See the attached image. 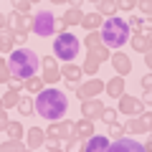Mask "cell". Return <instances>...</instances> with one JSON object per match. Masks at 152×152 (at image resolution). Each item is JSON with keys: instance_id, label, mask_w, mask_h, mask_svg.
<instances>
[{"instance_id": "45", "label": "cell", "mask_w": 152, "mask_h": 152, "mask_svg": "<svg viewBox=\"0 0 152 152\" xmlns=\"http://www.w3.org/2000/svg\"><path fill=\"white\" fill-rule=\"evenodd\" d=\"M3 28H8V15H3V13H0V31H3Z\"/></svg>"}, {"instance_id": "20", "label": "cell", "mask_w": 152, "mask_h": 152, "mask_svg": "<svg viewBox=\"0 0 152 152\" xmlns=\"http://www.w3.org/2000/svg\"><path fill=\"white\" fill-rule=\"evenodd\" d=\"M13 48H15V38H13V31H10V28H3V31H0V51L10 53Z\"/></svg>"}, {"instance_id": "13", "label": "cell", "mask_w": 152, "mask_h": 152, "mask_svg": "<svg viewBox=\"0 0 152 152\" xmlns=\"http://www.w3.org/2000/svg\"><path fill=\"white\" fill-rule=\"evenodd\" d=\"M109 61H112V66L117 69V74H119V76H127V74L132 71V61H129V56L122 53V51H114V53L109 56Z\"/></svg>"}, {"instance_id": "36", "label": "cell", "mask_w": 152, "mask_h": 152, "mask_svg": "<svg viewBox=\"0 0 152 152\" xmlns=\"http://www.w3.org/2000/svg\"><path fill=\"white\" fill-rule=\"evenodd\" d=\"M124 134V129H122V124H117V122H109V137L112 140H117V137Z\"/></svg>"}, {"instance_id": "37", "label": "cell", "mask_w": 152, "mask_h": 152, "mask_svg": "<svg viewBox=\"0 0 152 152\" xmlns=\"http://www.w3.org/2000/svg\"><path fill=\"white\" fill-rule=\"evenodd\" d=\"M137 8V0H117V10H132Z\"/></svg>"}, {"instance_id": "31", "label": "cell", "mask_w": 152, "mask_h": 152, "mask_svg": "<svg viewBox=\"0 0 152 152\" xmlns=\"http://www.w3.org/2000/svg\"><path fill=\"white\" fill-rule=\"evenodd\" d=\"M18 112L26 114V117H28V114H33V102L28 96H20V99H18Z\"/></svg>"}, {"instance_id": "19", "label": "cell", "mask_w": 152, "mask_h": 152, "mask_svg": "<svg viewBox=\"0 0 152 152\" xmlns=\"http://www.w3.org/2000/svg\"><path fill=\"white\" fill-rule=\"evenodd\" d=\"M132 46H134V51H140V53H147L150 51V33H134V36H129Z\"/></svg>"}, {"instance_id": "34", "label": "cell", "mask_w": 152, "mask_h": 152, "mask_svg": "<svg viewBox=\"0 0 152 152\" xmlns=\"http://www.w3.org/2000/svg\"><path fill=\"white\" fill-rule=\"evenodd\" d=\"M10 3L15 5L18 13H23V15H28V10H31V5H33L31 0H10Z\"/></svg>"}, {"instance_id": "40", "label": "cell", "mask_w": 152, "mask_h": 152, "mask_svg": "<svg viewBox=\"0 0 152 152\" xmlns=\"http://www.w3.org/2000/svg\"><path fill=\"white\" fill-rule=\"evenodd\" d=\"M10 31H13V28H10ZM13 38H15V43H23V41L28 38V31H13Z\"/></svg>"}, {"instance_id": "25", "label": "cell", "mask_w": 152, "mask_h": 152, "mask_svg": "<svg viewBox=\"0 0 152 152\" xmlns=\"http://www.w3.org/2000/svg\"><path fill=\"white\" fill-rule=\"evenodd\" d=\"M89 53H91L99 64L109 61V56H112V53H109V46H104V43H99V46H94V48H89Z\"/></svg>"}, {"instance_id": "50", "label": "cell", "mask_w": 152, "mask_h": 152, "mask_svg": "<svg viewBox=\"0 0 152 152\" xmlns=\"http://www.w3.org/2000/svg\"><path fill=\"white\" fill-rule=\"evenodd\" d=\"M0 107H3V99H0Z\"/></svg>"}, {"instance_id": "48", "label": "cell", "mask_w": 152, "mask_h": 152, "mask_svg": "<svg viewBox=\"0 0 152 152\" xmlns=\"http://www.w3.org/2000/svg\"><path fill=\"white\" fill-rule=\"evenodd\" d=\"M89 3H99V0H89Z\"/></svg>"}, {"instance_id": "35", "label": "cell", "mask_w": 152, "mask_h": 152, "mask_svg": "<svg viewBox=\"0 0 152 152\" xmlns=\"http://www.w3.org/2000/svg\"><path fill=\"white\" fill-rule=\"evenodd\" d=\"M41 147H46L48 152H56V150H61V140H53V137H46Z\"/></svg>"}, {"instance_id": "7", "label": "cell", "mask_w": 152, "mask_h": 152, "mask_svg": "<svg viewBox=\"0 0 152 152\" xmlns=\"http://www.w3.org/2000/svg\"><path fill=\"white\" fill-rule=\"evenodd\" d=\"M109 150L112 152H145L147 147L140 145L137 140H127V137L122 134V137H117L114 142H109Z\"/></svg>"}, {"instance_id": "44", "label": "cell", "mask_w": 152, "mask_h": 152, "mask_svg": "<svg viewBox=\"0 0 152 152\" xmlns=\"http://www.w3.org/2000/svg\"><path fill=\"white\" fill-rule=\"evenodd\" d=\"M142 89H145V91H150V86H152V79H150V74L145 76V79H142V84H140Z\"/></svg>"}, {"instance_id": "22", "label": "cell", "mask_w": 152, "mask_h": 152, "mask_svg": "<svg viewBox=\"0 0 152 152\" xmlns=\"http://www.w3.org/2000/svg\"><path fill=\"white\" fill-rule=\"evenodd\" d=\"M81 15H84L81 8H74V5H71L69 10L64 13V18H61V20H64V26H79V23H81Z\"/></svg>"}, {"instance_id": "30", "label": "cell", "mask_w": 152, "mask_h": 152, "mask_svg": "<svg viewBox=\"0 0 152 152\" xmlns=\"http://www.w3.org/2000/svg\"><path fill=\"white\" fill-rule=\"evenodd\" d=\"M5 132H8V137H13V140H23V124L20 122H8Z\"/></svg>"}, {"instance_id": "41", "label": "cell", "mask_w": 152, "mask_h": 152, "mask_svg": "<svg viewBox=\"0 0 152 152\" xmlns=\"http://www.w3.org/2000/svg\"><path fill=\"white\" fill-rule=\"evenodd\" d=\"M5 127H8V114H5V109L0 107V132H5Z\"/></svg>"}, {"instance_id": "17", "label": "cell", "mask_w": 152, "mask_h": 152, "mask_svg": "<svg viewBox=\"0 0 152 152\" xmlns=\"http://www.w3.org/2000/svg\"><path fill=\"white\" fill-rule=\"evenodd\" d=\"M104 91H107L109 96L119 99L122 94H124V79H122L119 74H117V76H114V79H112V81H107V84H104Z\"/></svg>"}, {"instance_id": "3", "label": "cell", "mask_w": 152, "mask_h": 152, "mask_svg": "<svg viewBox=\"0 0 152 152\" xmlns=\"http://www.w3.org/2000/svg\"><path fill=\"white\" fill-rule=\"evenodd\" d=\"M8 66H10L13 79H20V81H26L28 76H33V74L38 71L41 61H38V56L33 53L31 48H13L10 56H8Z\"/></svg>"}, {"instance_id": "26", "label": "cell", "mask_w": 152, "mask_h": 152, "mask_svg": "<svg viewBox=\"0 0 152 152\" xmlns=\"http://www.w3.org/2000/svg\"><path fill=\"white\" fill-rule=\"evenodd\" d=\"M23 84H26V89H28V91H31V94H38V91H41V89L46 86V81H43V79H38L36 74H33V76H28V79H26V81H23Z\"/></svg>"}, {"instance_id": "16", "label": "cell", "mask_w": 152, "mask_h": 152, "mask_svg": "<svg viewBox=\"0 0 152 152\" xmlns=\"http://www.w3.org/2000/svg\"><path fill=\"white\" fill-rule=\"evenodd\" d=\"M81 76H84L81 66H74L71 61H66V66L61 69V79H66V81H71V84H79V81H81Z\"/></svg>"}, {"instance_id": "42", "label": "cell", "mask_w": 152, "mask_h": 152, "mask_svg": "<svg viewBox=\"0 0 152 152\" xmlns=\"http://www.w3.org/2000/svg\"><path fill=\"white\" fill-rule=\"evenodd\" d=\"M8 86H10L13 91H20V89H23V81H20V79H10V81H8Z\"/></svg>"}, {"instance_id": "47", "label": "cell", "mask_w": 152, "mask_h": 152, "mask_svg": "<svg viewBox=\"0 0 152 152\" xmlns=\"http://www.w3.org/2000/svg\"><path fill=\"white\" fill-rule=\"evenodd\" d=\"M51 3H56V5H64V3H69V0H51Z\"/></svg>"}, {"instance_id": "12", "label": "cell", "mask_w": 152, "mask_h": 152, "mask_svg": "<svg viewBox=\"0 0 152 152\" xmlns=\"http://www.w3.org/2000/svg\"><path fill=\"white\" fill-rule=\"evenodd\" d=\"M71 129H74V124H71L69 119H66V122L53 119V124L46 129V137H53V140H66V137L71 134Z\"/></svg>"}, {"instance_id": "9", "label": "cell", "mask_w": 152, "mask_h": 152, "mask_svg": "<svg viewBox=\"0 0 152 152\" xmlns=\"http://www.w3.org/2000/svg\"><path fill=\"white\" fill-rule=\"evenodd\" d=\"M102 91H104V81H99V79H89L84 86H76V96L79 99H91Z\"/></svg>"}, {"instance_id": "29", "label": "cell", "mask_w": 152, "mask_h": 152, "mask_svg": "<svg viewBox=\"0 0 152 152\" xmlns=\"http://www.w3.org/2000/svg\"><path fill=\"white\" fill-rule=\"evenodd\" d=\"M81 71H86L89 76H94V74H96V71H99V61L94 58V56L89 53V51H86V61H84V66H81Z\"/></svg>"}, {"instance_id": "6", "label": "cell", "mask_w": 152, "mask_h": 152, "mask_svg": "<svg viewBox=\"0 0 152 152\" xmlns=\"http://www.w3.org/2000/svg\"><path fill=\"white\" fill-rule=\"evenodd\" d=\"M117 112L124 114V117H140V114H145V104H142L140 99H134V96L122 94L119 96V109H117Z\"/></svg>"}, {"instance_id": "8", "label": "cell", "mask_w": 152, "mask_h": 152, "mask_svg": "<svg viewBox=\"0 0 152 152\" xmlns=\"http://www.w3.org/2000/svg\"><path fill=\"white\" fill-rule=\"evenodd\" d=\"M41 66H43V79L46 84H56V81H61V69H58V64H56V58L53 56H46L43 61H41Z\"/></svg>"}, {"instance_id": "15", "label": "cell", "mask_w": 152, "mask_h": 152, "mask_svg": "<svg viewBox=\"0 0 152 152\" xmlns=\"http://www.w3.org/2000/svg\"><path fill=\"white\" fill-rule=\"evenodd\" d=\"M71 134H76L79 140H86V137H91V134H94V119H86V117H81V119L74 124Z\"/></svg>"}, {"instance_id": "1", "label": "cell", "mask_w": 152, "mask_h": 152, "mask_svg": "<svg viewBox=\"0 0 152 152\" xmlns=\"http://www.w3.org/2000/svg\"><path fill=\"white\" fill-rule=\"evenodd\" d=\"M33 112H38L43 119H61L69 112V96L61 89H41L33 104Z\"/></svg>"}, {"instance_id": "5", "label": "cell", "mask_w": 152, "mask_h": 152, "mask_svg": "<svg viewBox=\"0 0 152 152\" xmlns=\"http://www.w3.org/2000/svg\"><path fill=\"white\" fill-rule=\"evenodd\" d=\"M31 31L36 33V36L46 38V36H56L58 31H66V26H64V20H61V26H58V20H56V15L51 10H38L36 15L31 18Z\"/></svg>"}, {"instance_id": "24", "label": "cell", "mask_w": 152, "mask_h": 152, "mask_svg": "<svg viewBox=\"0 0 152 152\" xmlns=\"http://www.w3.org/2000/svg\"><path fill=\"white\" fill-rule=\"evenodd\" d=\"M96 13L99 15H114L117 13V0H99L96 3Z\"/></svg>"}, {"instance_id": "33", "label": "cell", "mask_w": 152, "mask_h": 152, "mask_svg": "<svg viewBox=\"0 0 152 152\" xmlns=\"http://www.w3.org/2000/svg\"><path fill=\"white\" fill-rule=\"evenodd\" d=\"M99 43H102V36H99V31H89V36H86V51L94 48V46H99Z\"/></svg>"}, {"instance_id": "4", "label": "cell", "mask_w": 152, "mask_h": 152, "mask_svg": "<svg viewBox=\"0 0 152 152\" xmlns=\"http://www.w3.org/2000/svg\"><path fill=\"white\" fill-rule=\"evenodd\" d=\"M79 51H81V43H79V38L74 36V33H66V31H58L53 38V56L58 61H74L76 56H79Z\"/></svg>"}, {"instance_id": "51", "label": "cell", "mask_w": 152, "mask_h": 152, "mask_svg": "<svg viewBox=\"0 0 152 152\" xmlns=\"http://www.w3.org/2000/svg\"><path fill=\"white\" fill-rule=\"evenodd\" d=\"M0 61H3V56H0Z\"/></svg>"}, {"instance_id": "39", "label": "cell", "mask_w": 152, "mask_h": 152, "mask_svg": "<svg viewBox=\"0 0 152 152\" xmlns=\"http://www.w3.org/2000/svg\"><path fill=\"white\" fill-rule=\"evenodd\" d=\"M137 5H140V10H142V13H145V15H147V18H150V10H152V8H150V5H152V0H137Z\"/></svg>"}, {"instance_id": "49", "label": "cell", "mask_w": 152, "mask_h": 152, "mask_svg": "<svg viewBox=\"0 0 152 152\" xmlns=\"http://www.w3.org/2000/svg\"><path fill=\"white\" fill-rule=\"evenodd\" d=\"M31 3H41V0H31Z\"/></svg>"}, {"instance_id": "43", "label": "cell", "mask_w": 152, "mask_h": 152, "mask_svg": "<svg viewBox=\"0 0 152 152\" xmlns=\"http://www.w3.org/2000/svg\"><path fill=\"white\" fill-rule=\"evenodd\" d=\"M129 26H134L137 31H140V28L145 26V18H129Z\"/></svg>"}, {"instance_id": "18", "label": "cell", "mask_w": 152, "mask_h": 152, "mask_svg": "<svg viewBox=\"0 0 152 152\" xmlns=\"http://www.w3.org/2000/svg\"><path fill=\"white\" fill-rule=\"evenodd\" d=\"M102 20H104V15H99V13L94 10V13H86V15H81V23H79V26H81L84 31H96V28L102 26Z\"/></svg>"}, {"instance_id": "23", "label": "cell", "mask_w": 152, "mask_h": 152, "mask_svg": "<svg viewBox=\"0 0 152 152\" xmlns=\"http://www.w3.org/2000/svg\"><path fill=\"white\" fill-rule=\"evenodd\" d=\"M43 140H46V132L41 127H31L28 129V147H41Z\"/></svg>"}, {"instance_id": "10", "label": "cell", "mask_w": 152, "mask_h": 152, "mask_svg": "<svg viewBox=\"0 0 152 152\" xmlns=\"http://www.w3.org/2000/svg\"><path fill=\"white\" fill-rule=\"evenodd\" d=\"M84 152H102V150H109V137L107 134H91L84 140V147H79Z\"/></svg>"}, {"instance_id": "21", "label": "cell", "mask_w": 152, "mask_h": 152, "mask_svg": "<svg viewBox=\"0 0 152 152\" xmlns=\"http://www.w3.org/2000/svg\"><path fill=\"white\" fill-rule=\"evenodd\" d=\"M127 129L129 132H147L150 129V119L147 117H129V122H127Z\"/></svg>"}, {"instance_id": "38", "label": "cell", "mask_w": 152, "mask_h": 152, "mask_svg": "<svg viewBox=\"0 0 152 152\" xmlns=\"http://www.w3.org/2000/svg\"><path fill=\"white\" fill-rule=\"evenodd\" d=\"M117 114H119L117 109H104V112H102V119L107 122V124H109V122H117Z\"/></svg>"}, {"instance_id": "14", "label": "cell", "mask_w": 152, "mask_h": 152, "mask_svg": "<svg viewBox=\"0 0 152 152\" xmlns=\"http://www.w3.org/2000/svg\"><path fill=\"white\" fill-rule=\"evenodd\" d=\"M8 28H13V31H31V20H28V15L13 10V13H8Z\"/></svg>"}, {"instance_id": "46", "label": "cell", "mask_w": 152, "mask_h": 152, "mask_svg": "<svg viewBox=\"0 0 152 152\" xmlns=\"http://www.w3.org/2000/svg\"><path fill=\"white\" fill-rule=\"evenodd\" d=\"M69 3H71L74 8H79V5H81V0H69Z\"/></svg>"}, {"instance_id": "2", "label": "cell", "mask_w": 152, "mask_h": 152, "mask_svg": "<svg viewBox=\"0 0 152 152\" xmlns=\"http://www.w3.org/2000/svg\"><path fill=\"white\" fill-rule=\"evenodd\" d=\"M99 28H102V31H99L102 43L109 46V48L127 46V41H129V36H132V26L124 20V18H119V15H109L107 20H102Z\"/></svg>"}, {"instance_id": "11", "label": "cell", "mask_w": 152, "mask_h": 152, "mask_svg": "<svg viewBox=\"0 0 152 152\" xmlns=\"http://www.w3.org/2000/svg\"><path fill=\"white\" fill-rule=\"evenodd\" d=\"M81 117H86V119H102V112H104V104L96 102V99H81Z\"/></svg>"}, {"instance_id": "28", "label": "cell", "mask_w": 152, "mask_h": 152, "mask_svg": "<svg viewBox=\"0 0 152 152\" xmlns=\"http://www.w3.org/2000/svg\"><path fill=\"white\" fill-rule=\"evenodd\" d=\"M0 150L3 152H18V150H26V145H23V140H5L3 145H0Z\"/></svg>"}, {"instance_id": "27", "label": "cell", "mask_w": 152, "mask_h": 152, "mask_svg": "<svg viewBox=\"0 0 152 152\" xmlns=\"http://www.w3.org/2000/svg\"><path fill=\"white\" fill-rule=\"evenodd\" d=\"M3 99V109H10V107H18V99H20V91H13V89H8L5 96H0Z\"/></svg>"}, {"instance_id": "32", "label": "cell", "mask_w": 152, "mask_h": 152, "mask_svg": "<svg viewBox=\"0 0 152 152\" xmlns=\"http://www.w3.org/2000/svg\"><path fill=\"white\" fill-rule=\"evenodd\" d=\"M13 79V74H10V66L5 64V58L0 61V84H8Z\"/></svg>"}]
</instances>
